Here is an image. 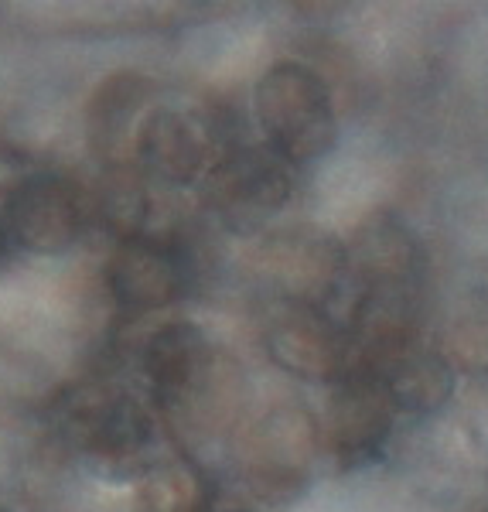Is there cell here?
<instances>
[{
    "mask_svg": "<svg viewBox=\"0 0 488 512\" xmlns=\"http://www.w3.org/2000/svg\"><path fill=\"white\" fill-rule=\"evenodd\" d=\"M0 250H4V233H0Z\"/></svg>",
    "mask_w": 488,
    "mask_h": 512,
    "instance_id": "4fadbf2b",
    "label": "cell"
},
{
    "mask_svg": "<svg viewBox=\"0 0 488 512\" xmlns=\"http://www.w3.org/2000/svg\"><path fill=\"white\" fill-rule=\"evenodd\" d=\"M0 512H7V509H0Z\"/></svg>",
    "mask_w": 488,
    "mask_h": 512,
    "instance_id": "5bb4252c",
    "label": "cell"
},
{
    "mask_svg": "<svg viewBox=\"0 0 488 512\" xmlns=\"http://www.w3.org/2000/svg\"><path fill=\"white\" fill-rule=\"evenodd\" d=\"M451 352L468 373H488V318L471 315L465 321H454Z\"/></svg>",
    "mask_w": 488,
    "mask_h": 512,
    "instance_id": "7c38bea8",
    "label": "cell"
},
{
    "mask_svg": "<svg viewBox=\"0 0 488 512\" xmlns=\"http://www.w3.org/2000/svg\"><path fill=\"white\" fill-rule=\"evenodd\" d=\"M205 506V478L185 461H157L137 478L134 512H205Z\"/></svg>",
    "mask_w": 488,
    "mask_h": 512,
    "instance_id": "8fae6325",
    "label": "cell"
},
{
    "mask_svg": "<svg viewBox=\"0 0 488 512\" xmlns=\"http://www.w3.org/2000/svg\"><path fill=\"white\" fill-rule=\"evenodd\" d=\"M393 400L366 369L345 373L325 417V441L342 465H366L383 454L393 431Z\"/></svg>",
    "mask_w": 488,
    "mask_h": 512,
    "instance_id": "ba28073f",
    "label": "cell"
},
{
    "mask_svg": "<svg viewBox=\"0 0 488 512\" xmlns=\"http://www.w3.org/2000/svg\"><path fill=\"white\" fill-rule=\"evenodd\" d=\"M321 448L318 424L297 407H280L250 431L243 461L246 482L260 499L284 502L308 485Z\"/></svg>",
    "mask_w": 488,
    "mask_h": 512,
    "instance_id": "5b68a950",
    "label": "cell"
},
{
    "mask_svg": "<svg viewBox=\"0 0 488 512\" xmlns=\"http://www.w3.org/2000/svg\"><path fill=\"white\" fill-rule=\"evenodd\" d=\"M185 260L157 239H123L110 260V291L130 311H154L185 291Z\"/></svg>",
    "mask_w": 488,
    "mask_h": 512,
    "instance_id": "30bf717a",
    "label": "cell"
},
{
    "mask_svg": "<svg viewBox=\"0 0 488 512\" xmlns=\"http://www.w3.org/2000/svg\"><path fill=\"white\" fill-rule=\"evenodd\" d=\"M144 373L157 407L178 431L212 437L229 420L239 376L192 321H168L147 338Z\"/></svg>",
    "mask_w": 488,
    "mask_h": 512,
    "instance_id": "6da1fadb",
    "label": "cell"
},
{
    "mask_svg": "<svg viewBox=\"0 0 488 512\" xmlns=\"http://www.w3.org/2000/svg\"><path fill=\"white\" fill-rule=\"evenodd\" d=\"M294 164L270 147H239L209 171V198L233 226H256L284 209L294 195Z\"/></svg>",
    "mask_w": 488,
    "mask_h": 512,
    "instance_id": "8992f818",
    "label": "cell"
},
{
    "mask_svg": "<svg viewBox=\"0 0 488 512\" xmlns=\"http://www.w3.org/2000/svg\"><path fill=\"white\" fill-rule=\"evenodd\" d=\"M86 198L79 185L55 171H38L14 185L4 205V233L38 256L65 253L86 233Z\"/></svg>",
    "mask_w": 488,
    "mask_h": 512,
    "instance_id": "277c9868",
    "label": "cell"
},
{
    "mask_svg": "<svg viewBox=\"0 0 488 512\" xmlns=\"http://www.w3.org/2000/svg\"><path fill=\"white\" fill-rule=\"evenodd\" d=\"M65 437L72 451L99 475L130 478L157 465V427L147 403L123 386H86L65 407Z\"/></svg>",
    "mask_w": 488,
    "mask_h": 512,
    "instance_id": "7a4b0ae2",
    "label": "cell"
},
{
    "mask_svg": "<svg viewBox=\"0 0 488 512\" xmlns=\"http://www.w3.org/2000/svg\"><path fill=\"white\" fill-rule=\"evenodd\" d=\"M256 120L267 147L301 168L332 154L338 140L335 103L325 79L301 62H277L256 82Z\"/></svg>",
    "mask_w": 488,
    "mask_h": 512,
    "instance_id": "3957f363",
    "label": "cell"
},
{
    "mask_svg": "<svg viewBox=\"0 0 488 512\" xmlns=\"http://www.w3.org/2000/svg\"><path fill=\"white\" fill-rule=\"evenodd\" d=\"M134 158L147 178L168 188L195 185L215 168L209 123L185 106H161L144 117L134 137Z\"/></svg>",
    "mask_w": 488,
    "mask_h": 512,
    "instance_id": "52a82bcc",
    "label": "cell"
},
{
    "mask_svg": "<svg viewBox=\"0 0 488 512\" xmlns=\"http://www.w3.org/2000/svg\"><path fill=\"white\" fill-rule=\"evenodd\" d=\"M267 349L270 359L280 369L301 379H342L349 373V349L338 328L321 311L308 304H294L291 311L274 318L267 328Z\"/></svg>",
    "mask_w": 488,
    "mask_h": 512,
    "instance_id": "9c48e42d",
    "label": "cell"
}]
</instances>
